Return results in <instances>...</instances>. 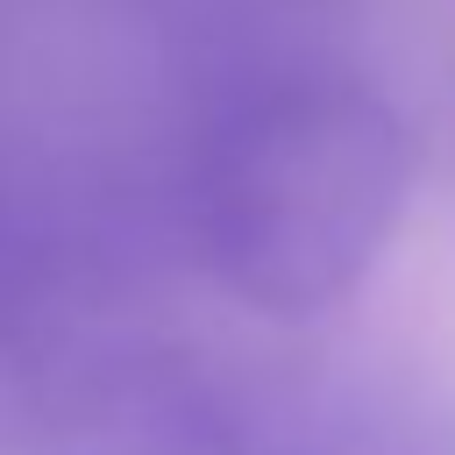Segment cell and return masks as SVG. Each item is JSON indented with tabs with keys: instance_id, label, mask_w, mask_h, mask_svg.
<instances>
[{
	"instance_id": "7a4b0ae2",
	"label": "cell",
	"mask_w": 455,
	"mask_h": 455,
	"mask_svg": "<svg viewBox=\"0 0 455 455\" xmlns=\"http://www.w3.org/2000/svg\"><path fill=\"white\" fill-rule=\"evenodd\" d=\"M64 455H242V448H235V419L192 377L121 370L71 412Z\"/></svg>"
},
{
	"instance_id": "6da1fadb",
	"label": "cell",
	"mask_w": 455,
	"mask_h": 455,
	"mask_svg": "<svg viewBox=\"0 0 455 455\" xmlns=\"http://www.w3.org/2000/svg\"><path fill=\"white\" fill-rule=\"evenodd\" d=\"M412 192V128L363 78H277L220 114L192 178L206 270L270 320L327 313L384 256Z\"/></svg>"
}]
</instances>
